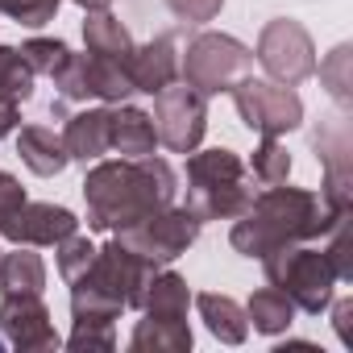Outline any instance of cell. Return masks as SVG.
<instances>
[{"mask_svg": "<svg viewBox=\"0 0 353 353\" xmlns=\"http://www.w3.org/2000/svg\"><path fill=\"white\" fill-rule=\"evenodd\" d=\"M179 196V174L166 158H112L92 162L83 179V204H88V229L96 233H125L150 212L174 204Z\"/></svg>", "mask_w": 353, "mask_h": 353, "instance_id": "obj_1", "label": "cell"}, {"mask_svg": "<svg viewBox=\"0 0 353 353\" xmlns=\"http://www.w3.org/2000/svg\"><path fill=\"white\" fill-rule=\"evenodd\" d=\"M353 212V208H349ZM345 212H328V204L320 200V192L312 188H262L254 192L250 208L233 221L229 229V245L241 258H266L283 245H299V241H316L328 237V229L341 221Z\"/></svg>", "mask_w": 353, "mask_h": 353, "instance_id": "obj_2", "label": "cell"}, {"mask_svg": "<svg viewBox=\"0 0 353 353\" xmlns=\"http://www.w3.org/2000/svg\"><path fill=\"white\" fill-rule=\"evenodd\" d=\"M254 200V174L237 150L188 154V208L200 221H237Z\"/></svg>", "mask_w": 353, "mask_h": 353, "instance_id": "obj_3", "label": "cell"}, {"mask_svg": "<svg viewBox=\"0 0 353 353\" xmlns=\"http://www.w3.org/2000/svg\"><path fill=\"white\" fill-rule=\"evenodd\" d=\"M262 270H266V283L279 287L295 303V312H307V316L328 312V303L336 295V283H341L336 270H332V262H328V254L312 250L307 241L283 245V250L266 254Z\"/></svg>", "mask_w": 353, "mask_h": 353, "instance_id": "obj_4", "label": "cell"}, {"mask_svg": "<svg viewBox=\"0 0 353 353\" xmlns=\"http://www.w3.org/2000/svg\"><path fill=\"white\" fill-rule=\"evenodd\" d=\"M250 71H254V50L233 34H216V30L196 34L179 54V79L200 96H221Z\"/></svg>", "mask_w": 353, "mask_h": 353, "instance_id": "obj_5", "label": "cell"}, {"mask_svg": "<svg viewBox=\"0 0 353 353\" xmlns=\"http://www.w3.org/2000/svg\"><path fill=\"white\" fill-rule=\"evenodd\" d=\"M229 96H233L237 117L245 121V129H254L258 137H283V133L303 125V100L287 83L245 75L229 88Z\"/></svg>", "mask_w": 353, "mask_h": 353, "instance_id": "obj_6", "label": "cell"}, {"mask_svg": "<svg viewBox=\"0 0 353 353\" xmlns=\"http://www.w3.org/2000/svg\"><path fill=\"white\" fill-rule=\"evenodd\" d=\"M200 216L183 204H166V208H158V212H150L145 221H137L133 229H125V233H117V241L121 245H129L133 254H141L145 262H154V266H170L174 258H183L192 245H196V237H200Z\"/></svg>", "mask_w": 353, "mask_h": 353, "instance_id": "obj_7", "label": "cell"}, {"mask_svg": "<svg viewBox=\"0 0 353 353\" xmlns=\"http://www.w3.org/2000/svg\"><path fill=\"white\" fill-rule=\"evenodd\" d=\"M254 59L262 63V71L274 83H287V88H299L303 79L316 75V42L291 17H274V21L262 26L258 46H254Z\"/></svg>", "mask_w": 353, "mask_h": 353, "instance_id": "obj_8", "label": "cell"}, {"mask_svg": "<svg viewBox=\"0 0 353 353\" xmlns=\"http://www.w3.org/2000/svg\"><path fill=\"white\" fill-rule=\"evenodd\" d=\"M154 129H158V145H166L170 154H192L200 150L204 133H208V96H200L196 88L174 79L170 88H162L154 96Z\"/></svg>", "mask_w": 353, "mask_h": 353, "instance_id": "obj_9", "label": "cell"}, {"mask_svg": "<svg viewBox=\"0 0 353 353\" xmlns=\"http://www.w3.org/2000/svg\"><path fill=\"white\" fill-rule=\"evenodd\" d=\"M54 88L63 100H104V104H125L133 96V79L125 71V59L108 54H71L63 71L54 75Z\"/></svg>", "mask_w": 353, "mask_h": 353, "instance_id": "obj_10", "label": "cell"}, {"mask_svg": "<svg viewBox=\"0 0 353 353\" xmlns=\"http://www.w3.org/2000/svg\"><path fill=\"white\" fill-rule=\"evenodd\" d=\"M316 158L324 162V188L320 200L328 204V212H349L353 208V137H349V121L345 112L324 117L312 133Z\"/></svg>", "mask_w": 353, "mask_h": 353, "instance_id": "obj_11", "label": "cell"}, {"mask_svg": "<svg viewBox=\"0 0 353 353\" xmlns=\"http://www.w3.org/2000/svg\"><path fill=\"white\" fill-rule=\"evenodd\" d=\"M0 341L13 345L17 353H46L63 345L50 307L42 303V295L30 291H5V299H0Z\"/></svg>", "mask_w": 353, "mask_h": 353, "instance_id": "obj_12", "label": "cell"}, {"mask_svg": "<svg viewBox=\"0 0 353 353\" xmlns=\"http://www.w3.org/2000/svg\"><path fill=\"white\" fill-rule=\"evenodd\" d=\"M71 233H79V216L63 204H21L9 221H0V237H9L13 245H59Z\"/></svg>", "mask_w": 353, "mask_h": 353, "instance_id": "obj_13", "label": "cell"}, {"mask_svg": "<svg viewBox=\"0 0 353 353\" xmlns=\"http://www.w3.org/2000/svg\"><path fill=\"white\" fill-rule=\"evenodd\" d=\"M125 71L133 79V92L158 96L162 88H170L179 79V46H174V34H158L150 42H133V50L125 54Z\"/></svg>", "mask_w": 353, "mask_h": 353, "instance_id": "obj_14", "label": "cell"}, {"mask_svg": "<svg viewBox=\"0 0 353 353\" xmlns=\"http://www.w3.org/2000/svg\"><path fill=\"white\" fill-rule=\"evenodd\" d=\"M108 125H112V112L108 108H83V112H71L67 117V129H63V145H67V158L71 162H100L108 154Z\"/></svg>", "mask_w": 353, "mask_h": 353, "instance_id": "obj_15", "label": "cell"}, {"mask_svg": "<svg viewBox=\"0 0 353 353\" xmlns=\"http://www.w3.org/2000/svg\"><path fill=\"white\" fill-rule=\"evenodd\" d=\"M112 125H108V150H117L121 158H145L158 150V129L154 117L145 108L133 104H112Z\"/></svg>", "mask_w": 353, "mask_h": 353, "instance_id": "obj_16", "label": "cell"}, {"mask_svg": "<svg viewBox=\"0 0 353 353\" xmlns=\"http://www.w3.org/2000/svg\"><path fill=\"white\" fill-rule=\"evenodd\" d=\"M17 154H21V162H26L34 174H42V179L63 174L67 162H71L63 137H59L54 129H46V125H21V133H17Z\"/></svg>", "mask_w": 353, "mask_h": 353, "instance_id": "obj_17", "label": "cell"}, {"mask_svg": "<svg viewBox=\"0 0 353 353\" xmlns=\"http://www.w3.org/2000/svg\"><path fill=\"white\" fill-rule=\"evenodd\" d=\"M71 287V316L75 320H88V324H112L121 312H125V299L112 291V287H104L96 274H79L75 283H67Z\"/></svg>", "mask_w": 353, "mask_h": 353, "instance_id": "obj_18", "label": "cell"}, {"mask_svg": "<svg viewBox=\"0 0 353 353\" xmlns=\"http://www.w3.org/2000/svg\"><path fill=\"white\" fill-rule=\"evenodd\" d=\"M192 303L200 307V320H204V328H208L216 341L241 345V341L250 336V320H245V307H241L237 299L216 295V291H204V295H196Z\"/></svg>", "mask_w": 353, "mask_h": 353, "instance_id": "obj_19", "label": "cell"}, {"mask_svg": "<svg viewBox=\"0 0 353 353\" xmlns=\"http://www.w3.org/2000/svg\"><path fill=\"white\" fill-rule=\"evenodd\" d=\"M192 328L188 320H162V316H145L133 324L129 349L133 353H188L192 349Z\"/></svg>", "mask_w": 353, "mask_h": 353, "instance_id": "obj_20", "label": "cell"}, {"mask_svg": "<svg viewBox=\"0 0 353 353\" xmlns=\"http://www.w3.org/2000/svg\"><path fill=\"white\" fill-rule=\"evenodd\" d=\"M188 307H192L188 279L174 274V270H154V279L145 287V299H141V312L162 316V320H188Z\"/></svg>", "mask_w": 353, "mask_h": 353, "instance_id": "obj_21", "label": "cell"}, {"mask_svg": "<svg viewBox=\"0 0 353 353\" xmlns=\"http://www.w3.org/2000/svg\"><path fill=\"white\" fill-rule=\"evenodd\" d=\"M83 46L92 54H108V59H125L133 50V34L121 26L117 13L108 9H88L83 17Z\"/></svg>", "mask_w": 353, "mask_h": 353, "instance_id": "obj_22", "label": "cell"}, {"mask_svg": "<svg viewBox=\"0 0 353 353\" xmlns=\"http://www.w3.org/2000/svg\"><path fill=\"white\" fill-rule=\"evenodd\" d=\"M245 320H250L254 332H262V336H283V332L295 324V303H291L279 287H262V291L250 295Z\"/></svg>", "mask_w": 353, "mask_h": 353, "instance_id": "obj_23", "label": "cell"}, {"mask_svg": "<svg viewBox=\"0 0 353 353\" xmlns=\"http://www.w3.org/2000/svg\"><path fill=\"white\" fill-rule=\"evenodd\" d=\"M0 287H5V291L42 295V287H46V262L38 254H30L26 245H17L13 254H0Z\"/></svg>", "mask_w": 353, "mask_h": 353, "instance_id": "obj_24", "label": "cell"}, {"mask_svg": "<svg viewBox=\"0 0 353 353\" xmlns=\"http://www.w3.org/2000/svg\"><path fill=\"white\" fill-rule=\"evenodd\" d=\"M34 79L38 75L30 71V63L21 59L17 46H0V96L13 104H26V100H34Z\"/></svg>", "mask_w": 353, "mask_h": 353, "instance_id": "obj_25", "label": "cell"}, {"mask_svg": "<svg viewBox=\"0 0 353 353\" xmlns=\"http://www.w3.org/2000/svg\"><path fill=\"white\" fill-rule=\"evenodd\" d=\"M250 174H254V183L262 188H274V183H287V174H291V154L279 137H262L254 145V162H250Z\"/></svg>", "mask_w": 353, "mask_h": 353, "instance_id": "obj_26", "label": "cell"}, {"mask_svg": "<svg viewBox=\"0 0 353 353\" xmlns=\"http://www.w3.org/2000/svg\"><path fill=\"white\" fill-rule=\"evenodd\" d=\"M21 59L30 63V71H34V75L54 79V75L63 71V63L71 59V46H67L63 38H30V42L21 46Z\"/></svg>", "mask_w": 353, "mask_h": 353, "instance_id": "obj_27", "label": "cell"}, {"mask_svg": "<svg viewBox=\"0 0 353 353\" xmlns=\"http://www.w3.org/2000/svg\"><path fill=\"white\" fill-rule=\"evenodd\" d=\"M54 254H59V279H63V283H75V279L96 262V245H92L88 237H79V233H71L67 241H59Z\"/></svg>", "mask_w": 353, "mask_h": 353, "instance_id": "obj_28", "label": "cell"}, {"mask_svg": "<svg viewBox=\"0 0 353 353\" xmlns=\"http://www.w3.org/2000/svg\"><path fill=\"white\" fill-rule=\"evenodd\" d=\"M349 54H353L349 46H336V50L320 63V83L328 88V96H332L341 108L349 104V88H353V79H349Z\"/></svg>", "mask_w": 353, "mask_h": 353, "instance_id": "obj_29", "label": "cell"}, {"mask_svg": "<svg viewBox=\"0 0 353 353\" xmlns=\"http://www.w3.org/2000/svg\"><path fill=\"white\" fill-rule=\"evenodd\" d=\"M349 216H353V212H345V216L328 229V250H324L341 283H353V233H349Z\"/></svg>", "mask_w": 353, "mask_h": 353, "instance_id": "obj_30", "label": "cell"}, {"mask_svg": "<svg viewBox=\"0 0 353 353\" xmlns=\"http://www.w3.org/2000/svg\"><path fill=\"white\" fill-rule=\"evenodd\" d=\"M59 5H63V0H0V13L13 17L17 26L38 30V26H46V21L59 17Z\"/></svg>", "mask_w": 353, "mask_h": 353, "instance_id": "obj_31", "label": "cell"}, {"mask_svg": "<svg viewBox=\"0 0 353 353\" xmlns=\"http://www.w3.org/2000/svg\"><path fill=\"white\" fill-rule=\"evenodd\" d=\"M67 349H75V353H83V349H100V353H108V349H117V332H112V324H88V320H75V328H71V336H67Z\"/></svg>", "mask_w": 353, "mask_h": 353, "instance_id": "obj_32", "label": "cell"}, {"mask_svg": "<svg viewBox=\"0 0 353 353\" xmlns=\"http://www.w3.org/2000/svg\"><path fill=\"white\" fill-rule=\"evenodd\" d=\"M166 9L174 13V21H183V26H208V21L221 17L225 0H166Z\"/></svg>", "mask_w": 353, "mask_h": 353, "instance_id": "obj_33", "label": "cell"}, {"mask_svg": "<svg viewBox=\"0 0 353 353\" xmlns=\"http://www.w3.org/2000/svg\"><path fill=\"white\" fill-rule=\"evenodd\" d=\"M30 196H26V188H21V179L17 174H9V170H0V221H9L21 204H26Z\"/></svg>", "mask_w": 353, "mask_h": 353, "instance_id": "obj_34", "label": "cell"}, {"mask_svg": "<svg viewBox=\"0 0 353 353\" xmlns=\"http://www.w3.org/2000/svg\"><path fill=\"white\" fill-rule=\"evenodd\" d=\"M332 324H336V332H341V341L345 345H353V332H349V320H353V299H336L332 295Z\"/></svg>", "mask_w": 353, "mask_h": 353, "instance_id": "obj_35", "label": "cell"}, {"mask_svg": "<svg viewBox=\"0 0 353 353\" xmlns=\"http://www.w3.org/2000/svg\"><path fill=\"white\" fill-rule=\"evenodd\" d=\"M17 129H21V104H13V100L0 96V137H9Z\"/></svg>", "mask_w": 353, "mask_h": 353, "instance_id": "obj_36", "label": "cell"}, {"mask_svg": "<svg viewBox=\"0 0 353 353\" xmlns=\"http://www.w3.org/2000/svg\"><path fill=\"white\" fill-rule=\"evenodd\" d=\"M75 5H79V9H108L112 0H75Z\"/></svg>", "mask_w": 353, "mask_h": 353, "instance_id": "obj_37", "label": "cell"}]
</instances>
